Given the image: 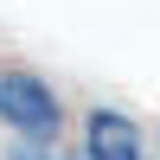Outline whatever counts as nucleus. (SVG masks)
Here are the masks:
<instances>
[{"label": "nucleus", "instance_id": "nucleus-1", "mask_svg": "<svg viewBox=\"0 0 160 160\" xmlns=\"http://www.w3.org/2000/svg\"><path fill=\"white\" fill-rule=\"evenodd\" d=\"M58 90L45 83V77H32V71H0V122L13 128V135H45L51 141V128H58Z\"/></svg>", "mask_w": 160, "mask_h": 160}, {"label": "nucleus", "instance_id": "nucleus-2", "mask_svg": "<svg viewBox=\"0 0 160 160\" xmlns=\"http://www.w3.org/2000/svg\"><path fill=\"white\" fill-rule=\"evenodd\" d=\"M90 160H148L141 154V128L122 109H96L90 115Z\"/></svg>", "mask_w": 160, "mask_h": 160}]
</instances>
